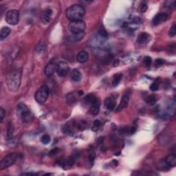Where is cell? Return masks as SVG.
<instances>
[{"label": "cell", "instance_id": "1", "mask_svg": "<svg viewBox=\"0 0 176 176\" xmlns=\"http://www.w3.org/2000/svg\"><path fill=\"white\" fill-rule=\"evenodd\" d=\"M21 79V71L15 69L7 74L6 81L8 89L11 91H16L19 88Z\"/></svg>", "mask_w": 176, "mask_h": 176}, {"label": "cell", "instance_id": "2", "mask_svg": "<svg viewBox=\"0 0 176 176\" xmlns=\"http://www.w3.org/2000/svg\"><path fill=\"white\" fill-rule=\"evenodd\" d=\"M85 8L82 5L75 4L70 6L66 10L65 15L69 20L74 21L81 20V19L85 15Z\"/></svg>", "mask_w": 176, "mask_h": 176}, {"label": "cell", "instance_id": "3", "mask_svg": "<svg viewBox=\"0 0 176 176\" xmlns=\"http://www.w3.org/2000/svg\"><path fill=\"white\" fill-rule=\"evenodd\" d=\"M17 113L24 124H29L33 119V114L24 103H21L17 107Z\"/></svg>", "mask_w": 176, "mask_h": 176}, {"label": "cell", "instance_id": "4", "mask_svg": "<svg viewBox=\"0 0 176 176\" xmlns=\"http://www.w3.org/2000/svg\"><path fill=\"white\" fill-rule=\"evenodd\" d=\"M49 96V88L47 85H43L35 93L34 98L39 104H44Z\"/></svg>", "mask_w": 176, "mask_h": 176}, {"label": "cell", "instance_id": "5", "mask_svg": "<svg viewBox=\"0 0 176 176\" xmlns=\"http://www.w3.org/2000/svg\"><path fill=\"white\" fill-rule=\"evenodd\" d=\"M17 157H18V154L16 153H9L5 156L0 163V169H4L12 166L17 160Z\"/></svg>", "mask_w": 176, "mask_h": 176}, {"label": "cell", "instance_id": "6", "mask_svg": "<svg viewBox=\"0 0 176 176\" xmlns=\"http://www.w3.org/2000/svg\"><path fill=\"white\" fill-rule=\"evenodd\" d=\"M68 28L72 33H79L85 31L86 25L85 22L82 20L74 21L69 24Z\"/></svg>", "mask_w": 176, "mask_h": 176}, {"label": "cell", "instance_id": "7", "mask_svg": "<svg viewBox=\"0 0 176 176\" xmlns=\"http://www.w3.org/2000/svg\"><path fill=\"white\" fill-rule=\"evenodd\" d=\"M19 14L17 10H10L7 12L6 15V22L12 26L17 25L19 23Z\"/></svg>", "mask_w": 176, "mask_h": 176}, {"label": "cell", "instance_id": "8", "mask_svg": "<svg viewBox=\"0 0 176 176\" xmlns=\"http://www.w3.org/2000/svg\"><path fill=\"white\" fill-rule=\"evenodd\" d=\"M57 68H58V63L56 62V59L52 58L50 61H49V63H48L47 65L45 68V74L48 77H51L52 75H53L54 74L55 72L57 71Z\"/></svg>", "mask_w": 176, "mask_h": 176}, {"label": "cell", "instance_id": "9", "mask_svg": "<svg viewBox=\"0 0 176 176\" xmlns=\"http://www.w3.org/2000/svg\"><path fill=\"white\" fill-rule=\"evenodd\" d=\"M69 70H70V67H69L68 63L65 61H61L58 63L57 72L58 75L60 77H65L68 74Z\"/></svg>", "mask_w": 176, "mask_h": 176}, {"label": "cell", "instance_id": "10", "mask_svg": "<svg viewBox=\"0 0 176 176\" xmlns=\"http://www.w3.org/2000/svg\"><path fill=\"white\" fill-rule=\"evenodd\" d=\"M52 9L49 8L45 9L44 11L42 12L41 15V21L45 24L50 23V21L52 19Z\"/></svg>", "mask_w": 176, "mask_h": 176}, {"label": "cell", "instance_id": "11", "mask_svg": "<svg viewBox=\"0 0 176 176\" xmlns=\"http://www.w3.org/2000/svg\"><path fill=\"white\" fill-rule=\"evenodd\" d=\"M168 19V15L165 13H160L156 15L153 19V24L154 26H158L163 22L166 21Z\"/></svg>", "mask_w": 176, "mask_h": 176}, {"label": "cell", "instance_id": "12", "mask_svg": "<svg viewBox=\"0 0 176 176\" xmlns=\"http://www.w3.org/2000/svg\"><path fill=\"white\" fill-rule=\"evenodd\" d=\"M85 35V32H79V33H72L71 35L69 36L67 40L70 43L78 42V41L81 40L82 39H83Z\"/></svg>", "mask_w": 176, "mask_h": 176}, {"label": "cell", "instance_id": "13", "mask_svg": "<svg viewBox=\"0 0 176 176\" xmlns=\"http://www.w3.org/2000/svg\"><path fill=\"white\" fill-rule=\"evenodd\" d=\"M129 101V94H124L122 97V99H121V101H120V105H118V108H117V111L118 112L122 111L123 109L127 107V106L128 105Z\"/></svg>", "mask_w": 176, "mask_h": 176}, {"label": "cell", "instance_id": "14", "mask_svg": "<svg viewBox=\"0 0 176 176\" xmlns=\"http://www.w3.org/2000/svg\"><path fill=\"white\" fill-rule=\"evenodd\" d=\"M100 106H101V103H100V101L97 98V99L91 105V107L89 109V112H90L91 114L94 116L97 115L98 112H99Z\"/></svg>", "mask_w": 176, "mask_h": 176}, {"label": "cell", "instance_id": "15", "mask_svg": "<svg viewBox=\"0 0 176 176\" xmlns=\"http://www.w3.org/2000/svg\"><path fill=\"white\" fill-rule=\"evenodd\" d=\"M88 58H89V54L87 52L84 50L79 52L77 56V61L81 63H85L88 60Z\"/></svg>", "mask_w": 176, "mask_h": 176}, {"label": "cell", "instance_id": "16", "mask_svg": "<svg viewBox=\"0 0 176 176\" xmlns=\"http://www.w3.org/2000/svg\"><path fill=\"white\" fill-rule=\"evenodd\" d=\"M116 104V101L114 98H113L112 96L111 97H109L105 100V105L106 106V107L109 110H114V109Z\"/></svg>", "mask_w": 176, "mask_h": 176}, {"label": "cell", "instance_id": "17", "mask_svg": "<svg viewBox=\"0 0 176 176\" xmlns=\"http://www.w3.org/2000/svg\"><path fill=\"white\" fill-rule=\"evenodd\" d=\"M165 163L167 167H174L176 165V156L175 154H171L165 158Z\"/></svg>", "mask_w": 176, "mask_h": 176}, {"label": "cell", "instance_id": "18", "mask_svg": "<svg viewBox=\"0 0 176 176\" xmlns=\"http://www.w3.org/2000/svg\"><path fill=\"white\" fill-rule=\"evenodd\" d=\"M70 77H71L72 80L73 81L79 82L81 80L82 75L79 70L75 69V70H72L71 75H70Z\"/></svg>", "mask_w": 176, "mask_h": 176}, {"label": "cell", "instance_id": "19", "mask_svg": "<svg viewBox=\"0 0 176 176\" xmlns=\"http://www.w3.org/2000/svg\"><path fill=\"white\" fill-rule=\"evenodd\" d=\"M10 32H11V30L8 27L2 28L1 31H0V39H1V40H3L4 39H6L9 35Z\"/></svg>", "mask_w": 176, "mask_h": 176}, {"label": "cell", "instance_id": "20", "mask_svg": "<svg viewBox=\"0 0 176 176\" xmlns=\"http://www.w3.org/2000/svg\"><path fill=\"white\" fill-rule=\"evenodd\" d=\"M13 137V125L12 122H9L8 124V128H7V140H10Z\"/></svg>", "mask_w": 176, "mask_h": 176}, {"label": "cell", "instance_id": "21", "mask_svg": "<svg viewBox=\"0 0 176 176\" xmlns=\"http://www.w3.org/2000/svg\"><path fill=\"white\" fill-rule=\"evenodd\" d=\"M149 35L146 32H142V33L139 34L137 39V42L139 43V44H143V43L146 42L149 39Z\"/></svg>", "mask_w": 176, "mask_h": 176}, {"label": "cell", "instance_id": "22", "mask_svg": "<svg viewBox=\"0 0 176 176\" xmlns=\"http://www.w3.org/2000/svg\"><path fill=\"white\" fill-rule=\"evenodd\" d=\"M122 75L120 73L116 74V75L114 76L113 81H112V85H113V87H116V86L120 83V81L122 80Z\"/></svg>", "mask_w": 176, "mask_h": 176}, {"label": "cell", "instance_id": "23", "mask_svg": "<svg viewBox=\"0 0 176 176\" xmlns=\"http://www.w3.org/2000/svg\"><path fill=\"white\" fill-rule=\"evenodd\" d=\"M157 102V98L155 96L153 95H151V96H148L146 98V103L149 105H153L156 103Z\"/></svg>", "mask_w": 176, "mask_h": 176}, {"label": "cell", "instance_id": "24", "mask_svg": "<svg viewBox=\"0 0 176 176\" xmlns=\"http://www.w3.org/2000/svg\"><path fill=\"white\" fill-rule=\"evenodd\" d=\"M96 99H97V98H96V96H95L94 94H89L85 97V101L87 104L91 105Z\"/></svg>", "mask_w": 176, "mask_h": 176}, {"label": "cell", "instance_id": "25", "mask_svg": "<svg viewBox=\"0 0 176 176\" xmlns=\"http://www.w3.org/2000/svg\"><path fill=\"white\" fill-rule=\"evenodd\" d=\"M101 120H96L94 122V123H93L92 127H91V130L93 131V132H97L98 129H100V127H101Z\"/></svg>", "mask_w": 176, "mask_h": 176}, {"label": "cell", "instance_id": "26", "mask_svg": "<svg viewBox=\"0 0 176 176\" xmlns=\"http://www.w3.org/2000/svg\"><path fill=\"white\" fill-rule=\"evenodd\" d=\"M76 159H77V157H76L75 155H73V156H70V158L67 160L66 163H65V165L67 167H72V165H74L76 161Z\"/></svg>", "mask_w": 176, "mask_h": 176}, {"label": "cell", "instance_id": "27", "mask_svg": "<svg viewBox=\"0 0 176 176\" xmlns=\"http://www.w3.org/2000/svg\"><path fill=\"white\" fill-rule=\"evenodd\" d=\"M41 142L44 144H48V143H50V137L47 135V134H45V135L41 137Z\"/></svg>", "mask_w": 176, "mask_h": 176}, {"label": "cell", "instance_id": "28", "mask_svg": "<svg viewBox=\"0 0 176 176\" xmlns=\"http://www.w3.org/2000/svg\"><path fill=\"white\" fill-rule=\"evenodd\" d=\"M175 34H176V26L175 24H173V25H172V26L171 27L169 32V35L170 37H173L175 35Z\"/></svg>", "mask_w": 176, "mask_h": 176}, {"label": "cell", "instance_id": "29", "mask_svg": "<svg viewBox=\"0 0 176 176\" xmlns=\"http://www.w3.org/2000/svg\"><path fill=\"white\" fill-rule=\"evenodd\" d=\"M144 63L146 67H149L152 63V59L150 56H146L144 59Z\"/></svg>", "mask_w": 176, "mask_h": 176}, {"label": "cell", "instance_id": "30", "mask_svg": "<svg viewBox=\"0 0 176 176\" xmlns=\"http://www.w3.org/2000/svg\"><path fill=\"white\" fill-rule=\"evenodd\" d=\"M158 88H159V86L156 83H152L151 85H150V89L153 91H156L158 90Z\"/></svg>", "mask_w": 176, "mask_h": 176}, {"label": "cell", "instance_id": "31", "mask_svg": "<svg viewBox=\"0 0 176 176\" xmlns=\"http://www.w3.org/2000/svg\"><path fill=\"white\" fill-rule=\"evenodd\" d=\"M89 160L91 163L94 162V158H95V152L94 150H91V151H89Z\"/></svg>", "mask_w": 176, "mask_h": 176}, {"label": "cell", "instance_id": "32", "mask_svg": "<svg viewBox=\"0 0 176 176\" xmlns=\"http://www.w3.org/2000/svg\"><path fill=\"white\" fill-rule=\"evenodd\" d=\"M5 114H6V112H5L4 109L3 107H0V118H1V122H2L4 118Z\"/></svg>", "mask_w": 176, "mask_h": 176}, {"label": "cell", "instance_id": "33", "mask_svg": "<svg viewBox=\"0 0 176 176\" xmlns=\"http://www.w3.org/2000/svg\"><path fill=\"white\" fill-rule=\"evenodd\" d=\"M165 63V61L162 58H158L156 60V65L157 66H160V65H163Z\"/></svg>", "mask_w": 176, "mask_h": 176}, {"label": "cell", "instance_id": "34", "mask_svg": "<svg viewBox=\"0 0 176 176\" xmlns=\"http://www.w3.org/2000/svg\"><path fill=\"white\" fill-rule=\"evenodd\" d=\"M78 128L81 130H84L86 128V125L85 123V122H81V123H79L78 125Z\"/></svg>", "mask_w": 176, "mask_h": 176}, {"label": "cell", "instance_id": "35", "mask_svg": "<svg viewBox=\"0 0 176 176\" xmlns=\"http://www.w3.org/2000/svg\"><path fill=\"white\" fill-rule=\"evenodd\" d=\"M58 151V149L57 148H55V149H53L52 150H51L50 152L49 153L50 156H53V155H55L56 153H57V152Z\"/></svg>", "mask_w": 176, "mask_h": 176}, {"label": "cell", "instance_id": "36", "mask_svg": "<svg viewBox=\"0 0 176 176\" xmlns=\"http://www.w3.org/2000/svg\"><path fill=\"white\" fill-rule=\"evenodd\" d=\"M147 10V6L146 4H143L142 6H141L140 8V12L141 13H144L146 12V10Z\"/></svg>", "mask_w": 176, "mask_h": 176}, {"label": "cell", "instance_id": "37", "mask_svg": "<svg viewBox=\"0 0 176 176\" xmlns=\"http://www.w3.org/2000/svg\"><path fill=\"white\" fill-rule=\"evenodd\" d=\"M21 175H32V176H33V175H37V173H21Z\"/></svg>", "mask_w": 176, "mask_h": 176}, {"label": "cell", "instance_id": "38", "mask_svg": "<svg viewBox=\"0 0 176 176\" xmlns=\"http://www.w3.org/2000/svg\"><path fill=\"white\" fill-rule=\"evenodd\" d=\"M79 93V96H81V95L83 94V91H80Z\"/></svg>", "mask_w": 176, "mask_h": 176}]
</instances>
